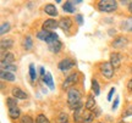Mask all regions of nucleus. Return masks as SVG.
Masks as SVG:
<instances>
[{
    "mask_svg": "<svg viewBox=\"0 0 132 123\" xmlns=\"http://www.w3.org/2000/svg\"><path fill=\"white\" fill-rule=\"evenodd\" d=\"M14 61H15V55L12 52H10V51L1 52V65L14 63Z\"/></svg>",
    "mask_w": 132,
    "mask_h": 123,
    "instance_id": "nucleus-11",
    "label": "nucleus"
},
{
    "mask_svg": "<svg viewBox=\"0 0 132 123\" xmlns=\"http://www.w3.org/2000/svg\"><path fill=\"white\" fill-rule=\"evenodd\" d=\"M127 44H128L127 38L121 35V37H118V38L114 39L113 43H111V46L115 48V49H121V48H125Z\"/></svg>",
    "mask_w": 132,
    "mask_h": 123,
    "instance_id": "nucleus-7",
    "label": "nucleus"
},
{
    "mask_svg": "<svg viewBox=\"0 0 132 123\" xmlns=\"http://www.w3.org/2000/svg\"><path fill=\"white\" fill-rule=\"evenodd\" d=\"M36 123H48V118L44 115H38L36 118Z\"/></svg>",
    "mask_w": 132,
    "mask_h": 123,
    "instance_id": "nucleus-33",
    "label": "nucleus"
},
{
    "mask_svg": "<svg viewBox=\"0 0 132 123\" xmlns=\"http://www.w3.org/2000/svg\"><path fill=\"white\" fill-rule=\"evenodd\" d=\"M121 29L127 31V32H132V17L125 20L121 22Z\"/></svg>",
    "mask_w": 132,
    "mask_h": 123,
    "instance_id": "nucleus-17",
    "label": "nucleus"
},
{
    "mask_svg": "<svg viewBox=\"0 0 132 123\" xmlns=\"http://www.w3.org/2000/svg\"><path fill=\"white\" fill-rule=\"evenodd\" d=\"M62 10L66 11V12L73 14L75 12V4H73V1H65L64 5H62Z\"/></svg>",
    "mask_w": 132,
    "mask_h": 123,
    "instance_id": "nucleus-16",
    "label": "nucleus"
},
{
    "mask_svg": "<svg viewBox=\"0 0 132 123\" xmlns=\"http://www.w3.org/2000/svg\"><path fill=\"white\" fill-rule=\"evenodd\" d=\"M127 89H128L130 93H132V78L128 81V83H127Z\"/></svg>",
    "mask_w": 132,
    "mask_h": 123,
    "instance_id": "nucleus-38",
    "label": "nucleus"
},
{
    "mask_svg": "<svg viewBox=\"0 0 132 123\" xmlns=\"http://www.w3.org/2000/svg\"><path fill=\"white\" fill-rule=\"evenodd\" d=\"M49 35H50V32H48V31H44V29H42V31H39V32L37 33V38L40 39V40L47 42V39L49 38Z\"/></svg>",
    "mask_w": 132,
    "mask_h": 123,
    "instance_id": "nucleus-24",
    "label": "nucleus"
},
{
    "mask_svg": "<svg viewBox=\"0 0 132 123\" xmlns=\"http://www.w3.org/2000/svg\"><path fill=\"white\" fill-rule=\"evenodd\" d=\"M98 10L100 12H114L115 10L118 9V1L115 0H100L98 3Z\"/></svg>",
    "mask_w": 132,
    "mask_h": 123,
    "instance_id": "nucleus-2",
    "label": "nucleus"
},
{
    "mask_svg": "<svg viewBox=\"0 0 132 123\" xmlns=\"http://www.w3.org/2000/svg\"><path fill=\"white\" fill-rule=\"evenodd\" d=\"M39 72H40V74H42L43 77L45 76V71H44V67H40V68H39Z\"/></svg>",
    "mask_w": 132,
    "mask_h": 123,
    "instance_id": "nucleus-39",
    "label": "nucleus"
},
{
    "mask_svg": "<svg viewBox=\"0 0 132 123\" xmlns=\"http://www.w3.org/2000/svg\"><path fill=\"white\" fill-rule=\"evenodd\" d=\"M59 27L64 31V32H69L71 29V27H72V20L70 18V17H62V18H60V21H59Z\"/></svg>",
    "mask_w": 132,
    "mask_h": 123,
    "instance_id": "nucleus-8",
    "label": "nucleus"
},
{
    "mask_svg": "<svg viewBox=\"0 0 132 123\" xmlns=\"http://www.w3.org/2000/svg\"><path fill=\"white\" fill-rule=\"evenodd\" d=\"M67 105L71 110H77L82 107V102H81V93L75 88H71L67 91Z\"/></svg>",
    "mask_w": 132,
    "mask_h": 123,
    "instance_id": "nucleus-1",
    "label": "nucleus"
},
{
    "mask_svg": "<svg viewBox=\"0 0 132 123\" xmlns=\"http://www.w3.org/2000/svg\"><path fill=\"white\" fill-rule=\"evenodd\" d=\"M57 27H59V22H56L55 20H53V18L45 20V21L43 22V29L50 32V33H52V31H55Z\"/></svg>",
    "mask_w": 132,
    "mask_h": 123,
    "instance_id": "nucleus-6",
    "label": "nucleus"
},
{
    "mask_svg": "<svg viewBox=\"0 0 132 123\" xmlns=\"http://www.w3.org/2000/svg\"><path fill=\"white\" fill-rule=\"evenodd\" d=\"M114 70H115V68L113 67V65L108 61L102 62L100 66H99L100 74H102L103 77H105V78H108V79H110V78H113L114 77Z\"/></svg>",
    "mask_w": 132,
    "mask_h": 123,
    "instance_id": "nucleus-3",
    "label": "nucleus"
},
{
    "mask_svg": "<svg viewBox=\"0 0 132 123\" xmlns=\"http://www.w3.org/2000/svg\"><path fill=\"white\" fill-rule=\"evenodd\" d=\"M77 81H78V73H77V72L71 73L70 76L66 77V79L64 81V83H62L61 88L62 89H71V87L75 84Z\"/></svg>",
    "mask_w": 132,
    "mask_h": 123,
    "instance_id": "nucleus-4",
    "label": "nucleus"
},
{
    "mask_svg": "<svg viewBox=\"0 0 132 123\" xmlns=\"http://www.w3.org/2000/svg\"><path fill=\"white\" fill-rule=\"evenodd\" d=\"M98 123H100V122H98Z\"/></svg>",
    "mask_w": 132,
    "mask_h": 123,
    "instance_id": "nucleus-42",
    "label": "nucleus"
},
{
    "mask_svg": "<svg viewBox=\"0 0 132 123\" xmlns=\"http://www.w3.org/2000/svg\"><path fill=\"white\" fill-rule=\"evenodd\" d=\"M14 45V40L12 39H3L1 40V52H5V50L7 51V49Z\"/></svg>",
    "mask_w": 132,
    "mask_h": 123,
    "instance_id": "nucleus-15",
    "label": "nucleus"
},
{
    "mask_svg": "<svg viewBox=\"0 0 132 123\" xmlns=\"http://www.w3.org/2000/svg\"><path fill=\"white\" fill-rule=\"evenodd\" d=\"M11 94H12V98H15V99H20V100H26L27 98H28V95L26 94V93H24L21 88H19V87H15V88H12V90H11Z\"/></svg>",
    "mask_w": 132,
    "mask_h": 123,
    "instance_id": "nucleus-10",
    "label": "nucleus"
},
{
    "mask_svg": "<svg viewBox=\"0 0 132 123\" xmlns=\"http://www.w3.org/2000/svg\"><path fill=\"white\" fill-rule=\"evenodd\" d=\"M43 83H45V84L49 87V89H54V82H53V77L52 74L49 73V72H47L45 73V76L43 77Z\"/></svg>",
    "mask_w": 132,
    "mask_h": 123,
    "instance_id": "nucleus-14",
    "label": "nucleus"
},
{
    "mask_svg": "<svg viewBox=\"0 0 132 123\" xmlns=\"http://www.w3.org/2000/svg\"><path fill=\"white\" fill-rule=\"evenodd\" d=\"M44 11H45V14L49 15V16H52V17H54V16H57V9H56V6H55V5H53V4H47V5H45Z\"/></svg>",
    "mask_w": 132,
    "mask_h": 123,
    "instance_id": "nucleus-12",
    "label": "nucleus"
},
{
    "mask_svg": "<svg viewBox=\"0 0 132 123\" xmlns=\"http://www.w3.org/2000/svg\"><path fill=\"white\" fill-rule=\"evenodd\" d=\"M82 117H83L82 107L75 110V112H73V119H75V122H82Z\"/></svg>",
    "mask_w": 132,
    "mask_h": 123,
    "instance_id": "nucleus-25",
    "label": "nucleus"
},
{
    "mask_svg": "<svg viewBox=\"0 0 132 123\" xmlns=\"http://www.w3.org/2000/svg\"><path fill=\"white\" fill-rule=\"evenodd\" d=\"M69 122V116L65 112H60L59 118H57V123H67Z\"/></svg>",
    "mask_w": 132,
    "mask_h": 123,
    "instance_id": "nucleus-29",
    "label": "nucleus"
},
{
    "mask_svg": "<svg viewBox=\"0 0 132 123\" xmlns=\"http://www.w3.org/2000/svg\"><path fill=\"white\" fill-rule=\"evenodd\" d=\"M7 111H9V117L11 119H17L21 116V111H20L19 107L17 109H12V110H7Z\"/></svg>",
    "mask_w": 132,
    "mask_h": 123,
    "instance_id": "nucleus-23",
    "label": "nucleus"
},
{
    "mask_svg": "<svg viewBox=\"0 0 132 123\" xmlns=\"http://www.w3.org/2000/svg\"><path fill=\"white\" fill-rule=\"evenodd\" d=\"M92 90H93V93H94L95 96H98L100 94V88H99V83L97 79H92Z\"/></svg>",
    "mask_w": 132,
    "mask_h": 123,
    "instance_id": "nucleus-27",
    "label": "nucleus"
},
{
    "mask_svg": "<svg viewBox=\"0 0 132 123\" xmlns=\"http://www.w3.org/2000/svg\"><path fill=\"white\" fill-rule=\"evenodd\" d=\"M23 48L26 50H31L33 48V40L29 35H27V37L23 39Z\"/></svg>",
    "mask_w": 132,
    "mask_h": 123,
    "instance_id": "nucleus-26",
    "label": "nucleus"
},
{
    "mask_svg": "<svg viewBox=\"0 0 132 123\" xmlns=\"http://www.w3.org/2000/svg\"><path fill=\"white\" fill-rule=\"evenodd\" d=\"M0 77H1V79L7 81V82H14L15 81V74H14V73H11V72L1 71V73H0Z\"/></svg>",
    "mask_w": 132,
    "mask_h": 123,
    "instance_id": "nucleus-18",
    "label": "nucleus"
},
{
    "mask_svg": "<svg viewBox=\"0 0 132 123\" xmlns=\"http://www.w3.org/2000/svg\"><path fill=\"white\" fill-rule=\"evenodd\" d=\"M6 106L7 110H12V109H17V99L15 98H6Z\"/></svg>",
    "mask_w": 132,
    "mask_h": 123,
    "instance_id": "nucleus-19",
    "label": "nucleus"
},
{
    "mask_svg": "<svg viewBox=\"0 0 132 123\" xmlns=\"http://www.w3.org/2000/svg\"><path fill=\"white\" fill-rule=\"evenodd\" d=\"M9 31H10V23L9 22H5V23L1 24V28H0V34H1V35L6 34Z\"/></svg>",
    "mask_w": 132,
    "mask_h": 123,
    "instance_id": "nucleus-30",
    "label": "nucleus"
},
{
    "mask_svg": "<svg viewBox=\"0 0 132 123\" xmlns=\"http://www.w3.org/2000/svg\"><path fill=\"white\" fill-rule=\"evenodd\" d=\"M75 65H76V62L72 59H64V60H61V61L59 62L57 67H59V70L61 72H67V71H70L72 67H75Z\"/></svg>",
    "mask_w": 132,
    "mask_h": 123,
    "instance_id": "nucleus-5",
    "label": "nucleus"
},
{
    "mask_svg": "<svg viewBox=\"0 0 132 123\" xmlns=\"http://www.w3.org/2000/svg\"><path fill=\"white\" fill-rule=\"evenodd\" d=\"M48 46H49V50H50L53 54H57V52L61 50L62 43L60 42V40H56V42H54V43H52V44H49Z\"/></svg>",
    "mask_w": 132,
    "mask_h": 123,
    "instance_id": "nucleus-13",
    "label": "nucleus"
},
{
    "mask_svg": "<svg viewBox=\"0 0 132 123\" xmlns=\"http://www.w3.org/2000/svg\"><path fill=\"white\" fill-rule=\"evenodd\" d=\"M86 110H92L95 107V99H94V95H89L88 99H87V102L85 104Z\"/></svg>",
    "mask_w": 132,
    "mask_h": 123,
    "instance_id": "nucleus-21",
    "label": "nucleus"
},
{
    "mask_svg": "<svg viewBox=\"0 0 132 123\" xmlns=\"http://www.w3.org/2000/svg\"><path fill=\"white\" fill-rule=\"evenodd\" d=\"M121 60H122V57L120 55V52H111L110 54V63L113 65L114 68H119V67L121 66Z\"/></svg>",
    "mask_w": 132,
    "mask_h": 123,
    "instance_id": "nucleus-9",
    "label": "nucleus"
},
{
    "mask_svg": "<svg viewBox=\"0 0 132 123\" xmlns=\"http://www.w3.org/2000/svg\"><path fill=\"white\" fill-rule=\"evenodd\" d=\"M114 93H115V88H111V89H110V91H109V94H108V100H109V101L111 100Z\"/></svg>",
    "mask_w": 132,
    "mask_h": 123,
    "instance_id": "nucleus-37",
    "label": "nucleus"
},
{
    "mask_svg": "<svg viewBox=\"0 0 132 123\" xmlns=\"http://www.w3.org/2000/svg\"><path fill=\"white\" fill-rule=\"evenodd\" d=\"M1 71H5V72H14L17 71V66L15 63H7V65H1Z\"/></svg>",
    "mask_w": 132,
    "mask_h": 123,
    "instance_id": "nucleus-22",
    "label": "nucleus"
},
{
    "mask_svg": "<svg viewBox=\"0 0 132 123\" xmlns=\"http://www.w3.org/2000/svg\"><path fill=\"white\" fill-rule=\"evenodd\" d=\"M95 116L93 112H85L83 117H82V123H92L94 121Z\"/></svg>",
    "mask_w": 132,
    "mask_h": 123,
    "instance_id": "nucleus-20",
    "label": "nucleus"
},
{
    "mask_svg": "<svg viewBox=\"0 0 132 123\" xmlns=\"http://www.w3.org/2000/svg\"><path fill=\"white\" fill-rule=\"evenodd\" d=\"M128 116H132V105L131 106H128L127 109H126V111H125V113L122 115L123 118H126V117H128Z\"/></svg>",
    "mask_w": 132,
    "mask_h": 123,
    "instance_id": "nucleus-34",
    "label": "nucleus"
},
{
    "mask_svg": "<svg viewBox=\"0 0 132 123\" xmlns=\"http://www.w3.org/2000/svg\"><path fill=\"white\" fill-rule=\"evenodd\" d=\"M119 101H120V99H119V96H116V99H115V101H114V104L113 106H111V110H116L118 109V105H119Z\"/></svg>",
    "mask_w": 132,
    "mask_h": 123,
    "instance_id": "nucleus-36",
    "label": "nucleus"
},
{
    "mask_svg": "<svg viewBox=\"0 0 132 123\" xmlns=\"http://www.w3.org/2000/svg\"><path fill=\"white\" fill-rule=\"evenodd\" d=\"M20 123H36V122L33 121V118L31 117V116L24 115V116H22V117L20 118Z\"/></svg>",
    "mask_w": 132,
    "mask_h": 123,
    "instance_id": "nucleus-32",
    "label": "nucleus"
},
{
    "mask_svg": "<svg viewBox=\"0 0 132 123\" xmlns=\"http://www.w3.org/2000/svg\"><path fill=\"white\" fill-rule=\"evenodd\" d=\"M29 77H31V81L32 82H34L36 78H37V72H36V68H34L33 63H29Z\"/></svg>",
    "mask_w": 132,
    "mask_h": 123,
    "instance_id": "nucleus-28",
    "label": "nucleus"
},
{
    "mask_svg": "<svg viewBox=\"0 0 132 123\" xmlns=\"http://www.w3.org/2000/svg\"><path fill=\"white\" fill-rule=\"evenodd\" d=\"M119 123H127V122H123V121H120V122Z\"/></svg>",
    "mask_w": 132,
    "mask_h": 123,
    "instance_id": "nucleus-41",
    "label": "nucleus"
},
{
    "mask_svg": "<svg viewBox=\"0 0 132 123\" xmlns=\"http://www.w3.org/2000/svg\"><path fill=\"white\" fill-rule=\"evenodd\" d=\"M76 21H77V23L82 26L83 24V17H82V15H76Z\"/></svg>",
    "mask_w": 132,
    "mask_h": 123,
    "instance_id": "nucleus-35",
    "label": "nucleus"
},
{
    "mask_svg": "<svg viewBox=\"0 0 132 123\" xmlns=\"http://www.w3.org/2000/svg\"><path fill=\"white\" fill-rule=\"evenodd\" d=\"M56 40H59V37H57V34L56 33H50V35H49V38L47 39V44L49 45V44H52V43H54V42H56Z\"/></svg>",
    "mask_w": 132,
    "mask_h": 123,
    "instance_id": "nucleus-31",
    "label": "nucleus"
},
{
    "mask_svg": "<svg viewBox=\"0 0 132 123\" xmlns=\"http://www.w3.org/2000/svg\"><path fill=\"white\" fill-rule=\"evenodd\" d=\"M128 12L132 14V1L131 3H128Z\"/></svg>",
    "mask_w": 132,
    "mask_h": 123,
    "instance_id": "nucleus-40",
    "label": "nucleus"
}]
</instances>
